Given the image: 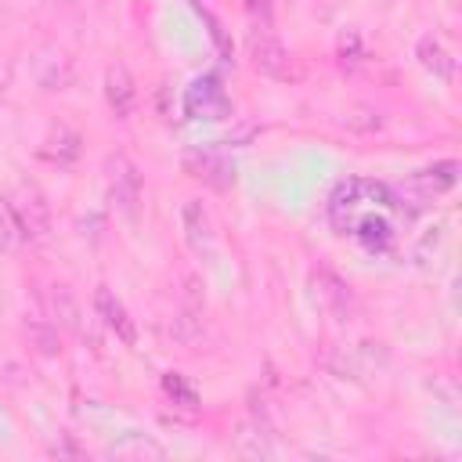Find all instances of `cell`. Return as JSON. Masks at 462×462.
<instances>
[{
	"instance_id": "6da1fadb",
	"label": "cell",
	"mask_w": 462,
	"mask_h": 462,
	"mask_svg": "<svg viewBox=\"0 0 462 462\" xmlns=\"http://www.w3.org/2000/svg\"><path fill=\"white\" fill-rule=\"evenodd\" d=\"M390 209H393L390 188L375 184V180H357V177L339 184L328 202V213H332V224L339 227V235L357 238L365 249L390 245V238H393Z\"/></svg>"
},
{
	"instance_id": "ba28073f",
	"label": "cell",
	"mask_w": 462,
	"mask_h": 462,
	"mask_svg": "<svg viewBox=\"0 0 462 462\" xmlns=\"http://www.w3.org/2000/svg\"><path fill=\"white\" fill-rule=\"evenodd\" d=\"M184 108H188L191 119H224V116L231 112V105H227V97H224V90H220V83H217L213 76L195 79V83L188 87Z\"/></svg>"
},
{
	"instance_id": "5bb4252c",
	"label": "cell",
	"mask_w": 462,
	"mask_h": 462,
	"mask_svg": "<svg viewBox=\"0 0 462 462\" xmlns=\"http://www.w3.org/2000/svg\"><path fill=\"white\" fill-rule=\"evenodd\" d=\"M455 177H458V162H440V166H433V170H422V173H415L411 177V188H419L422 191V199H430V195H440V191H448L451 184H455Z\"/></svg>"
},
{
	"instance_id": "44dd1931",
	"label": "cell",
	"mask_w": 462,
	"mask_h": 462,
	"mask_svg": "<svg viewBox=\"0 0 462 462\" xmlns=\"http://www.w3.org/2000/svg\"><path fill=\"white\" fill-rule=\"evenodd\" d=\"M245 7H249V14L260 22L256 29H271V0H245Z\"/></svg>"
},
{
	"instance_id": "3957f363",
	"label": "cell",
	"mask_w": 462,
	"mask_h": 462,
	"mask_svg": "<svg viewBox=\"0 0 462 462\" xmlns=\"http://www.w3.org/2000/svg\"><path fill=\"white\" fill-rule=\"evenodd\" d=\"M249 61L267 79H289L292 76V54L271 29H253L249 32Z\"/></svg>"
},
{
	"instance_id": "8fae6325",
	"label": "cell",
	"mask_w": 462,
	"mask_h": 462,
	"mask_svg": "<svg viewBox=\"0 0 462 462\" xmlns=\"http://www.w3.org/2000/svg\"><path fill=\"white\" fill-rule=\"evenodd\" d=\"M415 58H419V65H422L426 72H433L437 79H444V83L455 79V58H451V51H448L433 32L419 36V43H415Z\"/></svg>"
},
{
	"instance_id": "7c38bea8",
	"label": "cell",
	"mask_w": 462,
	"mask_h": 462,
	"mask_svg": "<svg viewBox=\"0 0 462 462\" xmlns=\"http://www.w3.org/2000/svg\"><path fill=\"white\" fill-rule=\"evenodd\" d=\"M105 458H119V462H144V458H166V448L155 444L144 433H123L119 440H112L105 448Z\"/></svg>"
},
{
	"instance_id": "ffe728a7",
	"label": "cell",
	"mask_w": 462,
	"mask_h": 462,
	"mask_svg": "<svg viewBox=\"0 0 462 462\" xmlns=\"http://www.w3.org/2000/svg\"><path fill=\"white\" fill-rule=\"evenodd\" d=\"M51 455H58V458H79L83 451H79V444H72L69 433H61V437L51 444Z\"/></svg>"
},
{
	"instance_id": "30bf717a",
	"label": "cell",
	"mask_w": 462,
	"mask_h": 462,
	"mask_svg": "<svg viewBox=\"0 0 462 462\" xmlns=\"http://www.w3.org/2000/svg\"><path fill=\"white\" fill-rule=\"evenodd\" d=\"M94 310H97V318L116 332L119 343H126V346L137 343V325H134V318L126 314L123 300H119L108 285H97V292H94Z\"/></svg>"
},
{
	"instance_id": "ac0fdd59",
	"label": "cell",
	"mask_w": 462,
	"mask_h": 462,
	"mask_svg": "<svg viewBox=\"0 0 462 462\" xmlns=\"http://www.w3.org/2000/svg\"><path fill=\"white\" fill-rule=\"evenodd\" d=\"M51 307H54L58 325H65V328H76V332H79V307H76V300L69 296V289L54 285V292H51Z\"/></svg>"
},
{
	"instance_id": "277c9868",
	"label": "cell",
	"mask_w": 462,
	"mask_h": 462,
	"mask_svg": "<svg viewBox=\"0 0 462 462\" xmlns=\"http://www.w3.org/2000/svg\"><path fill=\"white\" fill-rule=\"evenodd\" d=\"M11 209H14L22 238L47 242V235H51V206H47V199H43V191L36 184H18V199L11 202Z\"/></svg>"
},
{
	"instance_id": "8992f818",
	"label": "cell",
	"mask_w": 462,
	"mask_h": 462,
	"mask_svg": "<svg viewBox=\"0 0 462 462\" xmlns=\"http://www.w3.org/2000/svg\"><path fill=\"white\" fill-rule=\"evenodd\" d=\"M184 170H188L191 177L206 180V184L217 188V191H227V188L235 184V162H231L227 155L213 152V148L188 152V155H184Z\"/></svg>"
},
{
	"instance_id": "5b68a950",
	"label": "cell",
	"mask_w": 462,
	"mask_h": 462,
	"mask_svg": "<svg viewBox=\"0 0 462 462\" xmlns=\"http://www.w3.org/2000/svg\"><path fill=\"white\" fill-rule=\"evenodd\" d=\"M180 227H184V242L199 260H209L217 249V224L213 213L202 199H188L180 206Z\"/></svg>"
},
{
	"instance_id": "52a82bcc",
	"label": "cell",
	"mask_w": 462,
	"mask_h": 462,
	"mask_svg": "<svg viewBox=\"0 0 462 462\" xmlns=\"http://www.w3.org/2000/svg\"><path fill=\"white\" fill-rule=\"evenodd\" d=\"M314 296H318V303L336 321H350L354 318V292H350V285L336 271H328V267H318L314 271Z\"/></svg>"
},
{
	"instance_id": "9a60e30c",
	"label": "cell",
	"mask_w": 462,
	"mask_h": 462,
	"mask_svg": "<svg viewBox=\"0 0 462 462\" xmlns=\"http://www.w3.org/2000/svg\"><path fill=\"white\" fill-rule=\"evenodd\" d=\"M43 159H51V162H72L76 155H79V134L76 130H69V126H58V130H51V137L43 141Z\"/></svg>"
},
{
	"instance_id": "d6986e66",
	"label": "cell",
	"mask_w": 462,
	"mask_h": 462,
	"mask_svg": "<svg viewBox=\"0 0 462 462\" xmlns=\"http://www.w3.org/2000/svg\"><path fill=\"white\" fill-rule=\"evenodd\" d=\"M18 242H22V231H18L14 209H11V202L0 195V253H14Z\"/></svg>"
},
{
	"instance_id": "e0dca14e",
	"label": "cell",
	"mask_w": 462,
	"mask_h": 462,
	"mask_svg": "<svg viewBox=\"0 0 462 462\" xmlns=\"http://www.w3.org/2000/svg\"><path fill=\"white\" fill-rule=\"evenodd\" d=\"M162 390H166V397H170L173 404H180V408H199V393H195V386H191L180 372H166V375H162Z\"/></svg>"
},
{
	"instance_id": "4fadbf2b",
	"label": "cell",
	"mask_w": 462,
	"mask_h": 462,
	"mask_svg": "<svg viewBox=\"0 0 462 462\" xmlns=\"http://www.w3.org/2000/svg\"><path fill=\"white\" fill-rule=\"evenodd\" d=\"M25 339L29 346H36L43 357H58L61 354V339H58V325L40 318V314H29L25 318Z\"/></svg>"
},
{
	"instance_id": "7a4b0ae2",
	"label": "cell",
	"mask_w": 462,
	"mask_h": 462,
	"mask_svg": "<svg viewBox=\"0 0 462 462\" xmlns=\"http://www.w3.org/2000/svg\"><path fill=\"white\" fill-rule=\"evenodd\" d=\"M105 180H108V195H112V206L126 217V220H137V209H141V195H144V184H141V173L137 166L126 159V155H108L105 159Z\"/></svg>"
},
{
	"instance_id": "2e32d148",
	"label": "cell",
	"mask_w": 462,
	"mask_h": 462,
	"mask_svg": "<svg viewBox=\"0 0 462 462\" xmlns=\"http://www.w3.org/2000/svg\"><path fill=\"white\" fill-rule=\"evenodd\" d=\"M336 58H339V69L343 72H357L365 65V47H361V36L354 29H346L339 36V47H336Z\"/></svg>"
},
{
	"instance_id": "9c48e42d",
	"label": "cell",
	"mask_w": 462,
	"mask_h": 462,
	"mask_svg": "<svg viewBox=\"0 0 462 462\" xmlns=\"http://www.w3.org/2000/svg\"><path fill=\"white\" fill-rule=\"evenodd\" d=\"M105 101H108L116 119H126L137 108V83L123 61H112L105 69Z\"/></svg>"
}]
</instances>
